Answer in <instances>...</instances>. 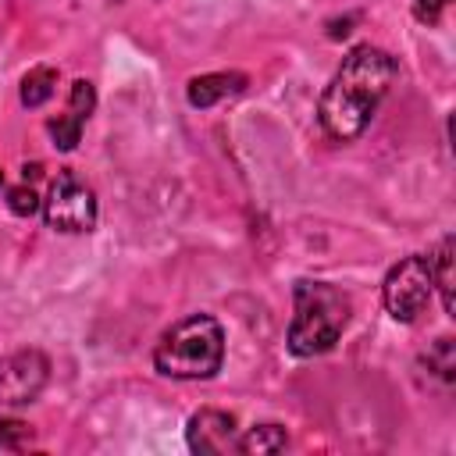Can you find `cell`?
Segmentation results:
<instances>
[{"mask_svg": "<svg viewBox=\"0 0 456 456\" xmlns=\"http://www.w3.org/2000/svg\"><path fill=\"white\" fill-rule=\"evenodd\" d=\"M449 4H452V0H413V18H417L420 25H438Z\"/></svg>", "mask_w": 456, "mask_h": 456, "instance_id": "cell-17", "label": "cell"}, {"mask_svg": "<svg viewBox=\"0 0 456 456\" xmlns=\"http://www.w3.org/2000/svg\"><path fill=\"white\" fill-rule=\"evenodd\" d=\"M93 107H96V93H93V82H86V78H75L71 82V96H68V110L75 114V118H89L93 114Z\"/></svg>", "mask_w": 456, "mask_h": 456, "instance_id": "cell-15", "label": "cell"}, {"mask_svg": "<svg viewBox=\"0 0 456 456\" xmlns=\"http://www.w3.org/2000/svg\"><path fill=\"white\" fill-rule=\"evenodd\" d=\"M285 445H289V435H285L281 424H256V428H249L246 435H239L235 452L264 456V452H281Z\"/></svg>", "mask_w": 456, "mask_h": 456, "instance_id": "cell-11", "label": "cell"}, {"mask_svg": "<svg viewBox=\"0 0 456 456\" xmlns=\"http://www.w3.org/2000/svg\"><path fill=\"white\" fill-rule=\"evenodd\" d=\"M43 221L53 232H68V235L89 232L96 224V196L71 167H61L50 178L46 200H43Z\"/></svg>", "mask_w": 456, "mask_h": 456, "instance_id": "cell-4", "label": "cell"}, {"mask_svg": "<svg viewBox=\"0 0 456 456\" xmlns=\"http://www.w3.org/2000/svg\"><path fill=\"white\" fill-rule=\"evenodd\" d=\"M452 260H456V239H452V235H445V239L438 242V249L428 256V267H431V281H435V289L442 292V306H445V314H456Z\"/></svg>", "mask_w": 456, "mask_h": 456, "instance_id": "cell-9", "label": "cell"}, {"mask_svg": "<svg viewBox=\"0 0 456 456\" xmlns=\"http://www.w3.org/2000/svg\"><path fill=\"white\" fill-rule=\"evenodd\" d=\"M224 360V328L210 314H189L175 328H167L153 349V367L164 378L178 381H207L221 370Z\"/></svg>", "mask_w": 456, "mask_h": 456, "instance_id": "cell-3", "label": "cell"}, {"mask_svg": "<svg viewBox=\"0 0 456 456\" xmlns=\"http://www.w3.org/2000/svg\"><path fill=\"white\" fill-rule=\"evenodd\" d=\"M349 296L328 281H310V278H299L292 285V321H289V353L292 356H321L328 353L346 324H349Z\"/></svg>", "mask_w": 456, "mask_h": 456, "instance_id": "cell-2", "label": "cell"}, {"mask_svg": "<svg viewBox=\"0 0 456 456\" xmlns=\"http://www.w3.org/2000/svg\"><path fill=\"white\" fill-rule=\"evenodd\" d=\"M420 363L428 367V385H435L442 392L452 388V381H456V353H452V338L449 335L435 338V346L420 356Z\"/></svg>", "mask_w": 456, "mask_h": 456, "instance_id": "cell-10", "label": "cell"}, {"mask_svg": "<svg viewBox=\"0 0 456 456\" xmlns=\"http://www.w3.org/2000/svg\"><path fill=\"white\" fill-rule=\"evenodd\" d=\"M0 189H4V171H0Z\"/></svg>", "mask_w": 456, "mask_h": 456, "instance_id": "cell-18", "label": "cell"}, {"mask_svg": "<svg viewBox=\"0 0 456 456\" xmlns=\"http://www.w3.org/2000/svg\"><path fill=\"white\" fill-rule=\"evenodd\" d=\"M7 207H11V214H18V217H32V214L39 210V196H36V189H32L28 182H21V185L7 189Z\"/></svg>", "mask_w": 456, "mask_h": 456, "instance_id": "cell-16", "label": "cell"}, {"mask_svg": "<svg viewBox=\"0 0 456 456\" xmlns=\"http://www.w3.org/2000/svg\"><path fill=\"white\" fill-rule=\"evenodd\" d=\"M50 381V360L39 349H14L0 356V406H28Z\"/></svg>", "mask_w": 456, "mask_h": 456, "instance_id": "cell-6", "label": "cell"}, {"mask_svg": "<svg viewBox=\"0 0 456 456\" xmlns=\"http://www.w3.org/2000/svg\"><path fill=\"white\" fill-rule=\"evenodd\" d=\"M53 86H57V71H53L50 64L32 68V71L21 78V103H25V107H43V103L53 96Z\"/></svg>", "mask_w": 456, "mask_h": 456, "instance_id": "cell-12", "label": "cell"}, {"mask_svg": "<svg viewBox=\"0 0 456 456\" xmlns=\"http://www.w3.org/2000/svg\"><path fill=\"white\" fill-rule=\"evenodd\" d=\"M246 89V75L239 71H210V75H196L189 82V103L192 107H214L228 96H239Z\"/></svg>", "mask_w": 456, "mask_h": 456, "instance_id": "cell-8", "label": "cell"}, {"mask_svg": "<svg viewBox=\"0 0 456 456\" xmlns=\"http://www.w3.org/2000/svg\"><path fill=\"white\" fill-rule=\"evenodd\" d=\"M185 438H189V449L192 452H200V456H221V452H235L239 428H235V417L232 413L207 406V410H196L189 417Z\"/></svg>", "mask_w": 456, "mask_h": 456, "instance_id": "cell-7", "label": "cell"}, {"mask_svg": "<svg viewBox=\"0 0 456 456\" xmlns=\"http://www.w3.org/2000/svg\"><path fill=\"white\" fill-rule=\"evenodd\" d=\"M32 445V428L25 420H0V452H21Z\"/></svg>", "mask_w": 456, "mask_h": 456, "instance_id": "cell-14", "label": "cell"}, {"mask_svg": "<svg viewBox=\"0 0 456 456\" xmlns=\"http://www.w3.org/2000/svg\"><path fill=\"white\" fill-rule=\"evenodd\" d=\"M82 118H75L71 110H64V114H57V118H50V125H46V132L53 135V146L57 150H64V153H71L75 146H78V139H82Z\"/></svg>", "mask_w": 456, "mask_h": 456, "instance_id": "cell-13", "label": "cell"}, {"mask_svg": "<svg viewBox=\"0 0 456 456\" xmlns=\"http://www.w3.org/2000/svg\"><path fill=\"white\" fill-rule=\"evenodd\" d=\"M431 292H435V281H431V267H428V256H403L388 274H385V285H381V299H385V310L392 314V321L399 324H413L428 303H431Z\"/></svg>", "mask_w": 456, "mask_h": 456, "instance_id": "cell-5", "label": "cell"}, {"mask_svg": "<svg viewBox=\"0 0 456 456\" xmlns=\"http://www.w3.org/2000/svg\"><path fill=\"white\" fill-rule=\"evenodd\" d=\"M395 82V61L381 46H353L331 82L321 93L317 121L335 142H353L370 125L374 110L388 96V86Z\"/></svg>", "mask_w": 456, "mask_h": 456, "instance_id": "cell-1", "label": "cell"}]
</instances>
